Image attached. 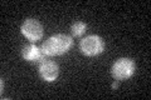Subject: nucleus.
<instances>
[{"label": "nucleus", "mask_w": 151, "mask_h": 100, "mask_svg": "<svg viewBox=\"0 0 151 100\" xmlns=\"http://www.w3.org/2000/svg\"><path fill=\"white\" fill-rule=\"evenodd\" d=\"M38 71H39L40 78L45 80V82H54V80L58 78L59 74V68L54 61L52 60H43L39 63V66H38Z\"/></svg>", "instance_id": "5"}, {"label": "nucleus", "mask_w": 151, "mask_h": 100, "mask_svg": "<svg viewBox=\"0 0 151 100\" xmlns=\"http://www.w3.org/2000/svg\"><path fill=\"white\" fill-rule=\"evenodd\" d=\"M22 55H23V58L28 61H38V63H40V61H43L45 59V55L43 51H42V49L38 48L37 45H34L33 43L23 48Z\"/></svg>", "instance_id": "6"}, {"label": "nucleus", "mask_w": 151, "mask_h": 100, "mask_svg": "<svg viewBox=\"0 0 151 100\" xmlns=\"http://www.w3.org/2000/svg\"><path fill=\"white\" fill-rule=\"evenodd\" d=\"M87 30V24L83 23V21H76L72 24L70 26V33L74 35V36H81L83 35Z\"/></svg>", "instance_id": "7"}, {"label": "nucleus", "mask_w": 151, "mask_h": 100, "mask_svg": "<svg viewBox=\"0 0 151 100\" xmlns=\"http://www.w3.org/2000/svg\"><path fill=\"white\" fill-rule=\"evenodd\" d=\"M73 46V40L69 35L65 34H57L48 38L42 45V51L45 56H55L63 55L70 50Z\"/></svg>", "instance_id": "1"}, {"label": "nucleus", "mask_w": 151, "mask_h": 100, "mask_svg": "<svg viewBox=\"0 0 151 100\" xmlns=\"http://www.w3.org/2000/svg\"><path fill=\"white\" fill-rule=\"evenodd\" d=\"M117 87H119V80H117V82H115L112 84V89H116Z\"/></svg>", "instance_id": "8"}, {"label": "nucleus", "mask_w": 151, "mask_h": 100, "mask_svg": "<svg viewBox=\"0 0 151 100\" xmlns=\"http://www.w3.org/2000/svg\"><path fill=\"white\" fill-rule=\"evenodd\" d=\"M79 50L87 56H96L103 53L105 43L98 35H88L79 41Z\"/></svg>", "instance_id": "2"}, {"label": "nucleus", "mask_w": 151, "mask_h": 100, "mask_svg": "<svg viewBox=\"0 0 151 100\" xmlns=\"http://www.w3.org/2000/svg\"><path fill=\"white\" fill-rule=\"evenodd\" d=\"M135 61L130 58H121L112 65L111 74L116 80H126L135 73Z\"/></svg>", "instance_id": "3"}, {"label": "nucleus", "mask_w": 151, "mask_h": 100, "mask_svg": "<svg viewBox=\"0 0 151 100\" xmlns=\"http://www.w3.org/2000/svg\"><path fill=\"white\" fill-rule=\"evenodd\" d=\"M22 34L30 43H37L43 38V26L35 19H27L20 28Z\"/></svg>", "instance_id": "4"}]
</instances>
